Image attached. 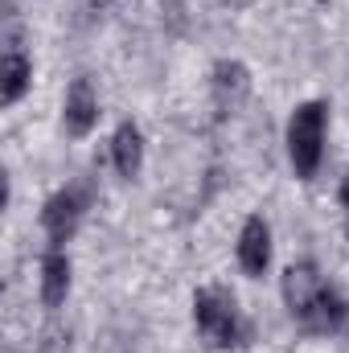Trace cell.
<instances>
[{
    "label": "cell",
    "instance_id": "obj_2",
    "mask_svg": "<svg viewBox=\"0 0 349 353\" xmlns=\"http://www.w3.org/2000/svg\"><path fill=\"white\" fill-rule=\"evenodd\" d=\"M193 321H197V333L218 345V350H230L243 341V316H239V304L226 288H197L193 296Z\"/></svg>",
    "mask_w": 349,
    "mask_h": 353
},
{
    "label": "cell",
    "instance_id": "obj_13",
    "mask_svg": "<svg viewBox=\"0 0 349 353\" xmlns=\"http://www.w3.org/2000/svg\"><path fill=\"white\" fill-rule=\"evenodd\" d=\"M94 4H107V0H94Z\"/></svg>",
    "mask_w": 349,
    "mask_h": 353
},
{
    "label": "cell",
    "instance_id": "obj_12",
    "mask_svg": "<svg viewBox=\"0 0 349 353\" xmlns=\"http://www.w3.org/2000/svg\"><path fill=\"white\" fill-rule=\"evenodd\" d=\"M341 329H346V333H349V308H346V316H341Z\"/></svg>",
    "mask_w": 349,
    "mask_h": 353
},
{
    "label": "cell",
    "instance_id": "obj_7",
    "mask_svg": "<svg viewBox=\"0 0 349 353\" xmlns=\"http://www.w3.org/2000/svg\"><path fill=\"white\" fill-rule=\"evenodd\" d=\"M66 132L70 136H87L90 128L99 123V94L90 87V79H74V87L66 94Z\"/></svg>",
    "mask_w": 349,
    "mask_h": 353
},
{
    "label": "cell",
    "instance_id": "obj_5",
    "mask_svg": "<svg viewBox=\"0 0 349 353\" xmlns=\"http://www.w3.org/2000/svg\"><path fill=\"white\" fill-rule=\"evenodd\" d=\"M79 218H83V197H79L74 189L54 193V197L46 201V210H41V226H46V234H50V243H54V247H58V243H66V239L74 234Z\"/></svg>",
    "mask_w": 349,
    "mask_h": 353
},
{
    "label": "cell",
    "instance_id": "obj_1",
    "mask_svg": "<svg viewBox=\"0 0 349 353\" xmlns=\"http://www.w3.org/2000/svg\"><path fill=\"white\" fill-rule=\"evenodd\" d=\"M283 300H288V312L308 329V333H333L341 329V300L325 288L321 271L312 263H292L283 271Z\"/></svg>",
    "mask_w": 349,
    "mask_h": 353
},
{
    "label": "cell",
    "instance_id": "obj_10",
    "mask_svg": "<svg viewBox=\"0 0 349 353\" xmlns=\"http://www.w3.org/2000/svg\"><path fill=\"white\" fill-rule=\"evenodd\" d=\"M29 74H33V66H29V58L17 50V41H8V50H4V87H0V103L4 107H12L21 94H25V87H29Z\"/></svg>",
    "mask_w": 349,
    "mask_h": 353
},
{
    "label": "cell",
    "instance_id": "obj_11",
    "mask_svg": "<svg viewBox=\"0 0 349 353\" xmlns=\"http://www.w3.org/2000/svg\"><path fill=\"white\" fill-rule=\"evenodd\" d=\"M341 201H346V210H349V173H346V181H341Z\"/></svg>",
    "mask_w": 349,
    "mask_h": 353
},
{
    "label": "cell",
    "instance_id": "obj_3",
    "mask_svg": "<svg viewBox=\"0 0 349 353\" xmlns=\"http://www.w3.org/2000/svg\"><path fill=\"white\" fill-rule=\"evenodd\" d=\"M325 119H329V107L325 103H304L292 111V123H288V157L296 165V176H312L321 165V152H325Z\"/></svg>",
    "mask_w": 349,
    "mask_h": 353
},
{
    "label": "cell",
    "instance_id": "obj_6",
    "mask_svg": "<svg viewBox=\"0 0 349 353\" xmlns=\"http://www.w3.org/2000/svg\"><path fill=\"white\" fill-rule=\"evenodd\" d=\"M239 263L247 275H263L271 263V230L259 214L243 222V234H239Z\"/></svg>",
    "mask_w": 349,
    "mask_h": 353
},
{
    "label": "cell",
    "instance_id": "obj_4",
    "mask_svg": "<svg viewBox=\"0 0 349 353\" xmlns=\"http://www.w3.org/2000/svg\"><path fill=\"white\" fill-rule=\"evenodd\" d=\"M247 94H251V74H247V66L222 58V62L214 66V111H218V119L235 115V111L247 103Z\"/></svg>",
    "mask_w": 349,
    "mask_h": 353
},
{
    "label": "cell",
    "instance_id": "obj_9",
    "mask_svg": "<svg viewBox=\"0 0 349 353\" xmlns=\"http://www.w3.org/2000/svg\"><path fill=\"white\" fill-rule=\"evenodd\" d=\"M111 157H115V169H119V176H136V173H140V161H144V140H140V128H136V123H119V128H115Z\"/></svg>",
    "mask_w": 349,
    "mask_h": 353
},
{
    "label": "cell",
    "instance_id": "obj_8",
    "mask_svg": "<svg viewBox=\"0 0 349 353\" xmlns=\"http://www.w3.org/2000/svg\"><path fill=\"white\" fill-rule=\"evenodd\" d=\"M66 292H70V259L54 247L46 255V263H41V300H46V308H58L66 300Z\"/></svg>",
    "mask_w": 349,
    "mask_h": 353
}]
</instances>
